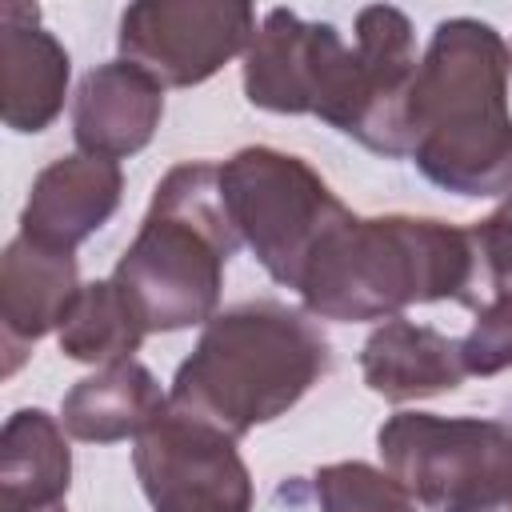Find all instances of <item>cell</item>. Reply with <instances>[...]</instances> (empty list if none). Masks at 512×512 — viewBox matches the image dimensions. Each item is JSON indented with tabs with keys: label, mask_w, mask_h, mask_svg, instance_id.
I'll use <instances>...</instances> for the list:
<instances>
[{
	"label": "cell",
	"mask_w": 512,
	"mask_h": 512,
	"mask_svg": "<svg viewBox=\"0 0 512 512\" xmlns=\"http://www.w3.org/2000/svg\"><path fill=\"white\" fill-rule=\"evenodd\" d=\"M508 44L472 16L440 20L416 68L408 156L456 196L512 192Z\"/></svg>",
	"instance_id": "1"
},
{
	"label": "cell",
	"mask_w": 512,
	"mask_h": 512,
	"mask_svg": "<svg viewBox=\"0 0 512 512\" xmlns=\"http://www.w3.org/2000/svg\"><path fill=\"white\" fill-rule=\"evenodd\" d=\"M308 316L396 320L408 304L456 300L476 308L468 228L424 216H344L308 256L296 284Z\"/></svg>",
	"instance_id": "2"
},
{
	"label": "cell",
	"mask_w": 512,
	"mask_h": 512,
	"mask_svg": "<svg viewBox=\"0 0 512 512\" xmlns=\"http://www.w3.org/2000/svg\"><path fill=\"white\" fill-rule=\"evenodd\" d=\"M328 360V340L308 316L276 300L240 304L204 324L192 356L176 368L168 404L240 440L284 416L328 372Z\"/></svg>",
	"instance_id": "3"
},
{
	"label": "cell",
	"mask_w": 512,
	"mask_h": 512,
	"mask_svg": "<svg viewBox=\"0 0 512 512\" xmlns=\"http://www.w3.org/2000/svg\"><path fill=\"white\" fill-rule=\"evenodd\" d=\"M236 244L240 236L220 192V164L188 160L156 184L148 216L112 280L124 288L148 332L208 324Z\"/></svg>",
	"instance_id": "4"
},
{
	"label": "cell",
	"mask_w": 512,
	"mask_h": 512,
	"mask_svg": "<svg viewBox=\"0 0 512 512\" xmlns=\"http://www.w3.org/2000/svg\"><path fill=\"white\" fill-rule=\"evenodd\" d=\"M388 472L428 512H512V428L480 416L396 412L376 432Z\"/></svg>",
	"instance_id": "5"
},
{
	"label": "cell",
	"mask_w": 512,
	"mask_h": 512,
	"mask_svg": "<svg viewBox=\"0 0 512 512\" xmlns=\"http://www.w3.org/2000/svg\"><path fill=\"white\" fill-rule=\"evenodd\" d=\"M220 192L236 236L276 284L296 288L312 248L348 216L336 192L300 160L264 144L220 164Z\"/></svg>",
	"instance_id": "6"
},
{
	"label": "cell",
	"mask_w": 512,
	"mask_h": 512,
	"mask_svg": "<svg viewBox=\"0 0 512 512\" xmlns=\"http://www.w3.org/2000/svg\"><path fill=\"white\" fill-rule=\"evenodd\" d=\"M244 92L264 112H312L348 136L360 112L356 48L324 20L272 8L244 52Z\"/></svg>",
	"instance_id": "7"
},
{
	"label": "cell",
	"mask_w": 512,
	"mask_h": 512,
	"mask_svg": "<svg viewBox=\"0 0 512 512\" xmlns=\"http://www.w3.org/2000/svg\"><path fill=\"white\" fill-rule=\"evenodd\" d=\"M256 12L232 0H144L120 16V60L160 88H192L248 52Z\"/></svg>",
	"instance_id": "8"
},
{
	"label": "cell",
	"mask_w": 512,
	"mask_h": 512,
	"mask_svg": "<svg viewBox=\"0 0 512 512\" xmlns=\"http://www.w3.org/2000/svg\"><path fill=\"white\" fill-rule=\"evenodd\" d=\"M152 512H252V476L236 440L168 408L132 452Z\"/></svg>",
	"instance_id": "9"
},
{
	"label": "cell",
	"mask_w": 512,
	"mask_h": 512,
	"mask_svg": "<svg viewBox=\"0 0 512 512\" xmlns=\"http://www.w3.org/2000/svg\"><path fill=\"white\" fill-rule=\"evenodd\" d=\"M352 48L360 60V112L348 136L380 156H408V104L420 68L412 20L392 4L360 8Z\"/></svg>",
	"instance_id": "10"
},
{
	"label": "cell",
	"mask_w": 512,
	"mask_h": 512,
	"mask_svg": "<svg viewBox=\"0 0 512 512\" xmlns=\"http://www.w3.org/2000/svg\"><path fill=\"white\" fill-rule=\"evenodd\" d=\"M76 256L68 248H52L28 236L8 240L0 260V328H4V372L12 376L28 348L60 332L76 296H80Z\"/></svg>",
	"instance_id": "11"
},
{
	"label": "cell",
	"mask_w": 512,
	"mask_h": 512,
	"mask_svg": "<svg viewBox=\"0 0 512 512\" xmlns=\"http://www.w3.org/2000/svg\"><path fill=\"white\" fill-rule=\"evenodd\" d=\"M68 92V52L40 28L36 4H0V116L12 132H44Z\"/></svg>",
	"instance_id": "12"
},
{
	"label": "cell",
	"mask_w": 512,
	"mask_h": 512,
	"mask_svg": "<svg viewBox=\"0 0 512 512\" xmlns=\"http://www.w3.org/2000/svg\"><path fill=\"white\" fill-rule=\"evenodd\" d=\"M120 192L124 176L116 160L88 152L60 156L32 180L28 204L20 212V236L76 252V244L120 208Z\"/></svg>",
	"instance_id": "13"
},
{
	"label": "cell",
	"mask_w": 512,
	"mask_h": 512,
	"mask_svg": "<svg viewBox=\"0 0 512 512\" xmlns=\"http://www.w3.org/2000/svg\"><path fill=\"white\" fill-rule=\"evenodd\" d=\"M164 116V88L128 60L92 68L72 100V136L88 156L120 160L140 152Z\"/></svg>",
	"instance_id": "14"
},
{
	"label": "cell",
	"mask_w": 512,
	"mask_h": 512,
	"mask_svg": "<svg viewBox=\"0 0 512 512\" xmlns=\"http://www.w3.org/2000/svg\"><path fill=\"white\" fill-rule=\"evenodd\" d=\"M360 372H364V384L392 404L452 392L468 376L460 340H452L428 324H412L404 316L384 320L364 340Z\"/></svg>",
	"instance_id": "15"
},
{
	"label": "cell",
	"mask_w": 512,
	"mask_h": 512,
	"mask_svg": "<svg viewBox=\"0 0 512 512\" xmlns=\"http://www.w3.org/2000/svg\"><path fill=\"white\" fill-rule=\"evenodd\" d=\"M168 408L172 404L160 392L156 376L136 360H120V364H108V368L76 380L60 404V416L76 440L112 444V440H128V436L140 440L152 424H160L168 416Z\"/></svg>",
	"instance_id": "16"
},
{
	"label": "cell",
	"mask_w": 512,
	"mask_h": 512,
	"mask_svg": "<svg viewBox=\"0 0 512 512\" xmlns=\"http://www.w3.org/2000/svg\"><path fill=\"white\" fill-rule=\"evenodd\" d=\"M72 452L44 408H20L0 436V512H64Z\"/></svg>",
	"instance_id": "17"
},
{
	"label": "cell",
	"mask_w": 512,
	"mask_h": 512,
	"mask_svg": "<svg viewBox=\"0 0 512 512\" xmlns=\"http://www.w3.org/2000/svg\"><path fill=\"white\" fill-rule=\"evenodd\" d=\"M148 336L140 312L124 296V288L108 276L96 284H84L64 328H60V352L80 364H120L132 360L140 340Z\"/></svg>",
	"instance_id": "18"
},
{
	"label": "cell",
	"mask_w": 512,
	"mask_h": 512,
	"mask_svg": "<svg viewBox=\"0 0 512 512\" xmlns=\"http://www.w3.org/2000/svg\"><path fill=\"white\" fill-rule=\"evenodd\" d=\"M312 484L320 512H420L412 492L392 472H380L364 460L324 464Z\"/></svg>",
	"instance_id": "19"
},
{
	"label": "cell",
	"mask_w": 512,
	"mask_h": 512,
	"mask_svg": "<svg viewBox=\"0 0 512 512\" xmlns=\"http://www.w3.org/2000/svg\"><path fill=\"white\" fill-rule=\"evenodd\" d=\"M468 236L476 252V312H480L492 296L512 292V192L488 220L468 224Z\"/></svg>",
	"instance_id": "20"
},
{
	"label": "cell",
	"mask_w": 512,
	"mask_h": 512,
	"mask_svg": "<svg viewBox=\"0 0 512 512\" xmlns=\"http://www.w3.org/2000/svg\"><path fill=\"white\" fill-rule=\"evenodd\" d=\"M460 356L468 376H496L512 368V292L492 296L476 312L472 332L460 340Z\"/></svg>",
	"instance_id": "21"
}]
</instances>
